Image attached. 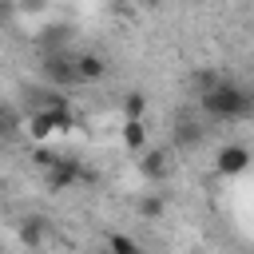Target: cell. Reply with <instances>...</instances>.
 Masks as SVG:
<instances>
[{
  "label": "cell",
  "mask_w": 254,
  "mask_h": 254,
  "mask_svg": "<svg viewBox=\"0 0 254 254\" xmlns=\"http://www.w3.org/2000/svg\"><path fill=\"white\" fill-rule=\"evenodd\" d=\"M246 167H250V147L246 143H226L218 151V159H214V171L218 175H242Z\"/></svg>",
  "instance_id": "4"
},
{
  "label": "cell",
  "mask_w": 254,
  "mask_h": 254,
  "mask_svg": "<svg viewBox=\"0 0 254 254\" xmlns=\"http://www.w3.org/2000/svg\"><path fill=\"white\" fill-rule=\"evenodd\" d=\"M44 179H48V190H71V187L79 183V159L56 155V159L44 167Z\"/></svg>",
  "instance_id": "3"
},
{
  "label": "cell",
  "mask_w": 254,
  "mask_h": 254,
  "mask_svg": "<svg viewBox=\"0 0 254 254\" xmlns=\"http://www.w3.org/2000/svg\"><path fill=\"white\" fill-rule=\"evenodd\" d=\"M48 0H16V12H44Z\"/></svg>",
  "instance_id": "14"
},
{
  "label": "cell",
  "mask_w": 254,
  "mask_h": 254,
  "mask_svg": "<svg viewBox=\"0 0 254 254\" xmlns=\"http://www.w3.org/2000/svg\"><path fill=\"white\" fill-rule=\"evenodd\" d=\"M139 214H143V218H163V214H167V202H163V194H159V190H147V194H139Z\"/></svg>",
  "instance_id": "10"
},
{
  "label": "cell",
  "mask_w": 254,
  "mask_h": 254,
  "mask_svg": "<svg viewBox=\"0 0 254 254\" xmlns=\"http://www.w3.org/2000/svg\"><path fill=\"white\" fill-rule=\"evenodd\" d=\"M40 71H44V79H48L52 87H60V91L79 83V75H75V56H71L67 48L44 52V64H40Z\"/></svg>",
  "instance_id": "2"
},
{
  "label": "cell",
  "mask_w": 254,
  "mask_h": 254,
  "mask_svg": "<svg viewBox=\"0 0 254 254\" xmlns=\"http://www.w3.org/2000/svg\"><path fill=\"white\" fill-rule=\"evenodd\" d=\"M123 143H127V151H143V143H147L143 119H123Z\"/></svg>",
  "instance_id": "9"
},
{
  "label": "cell",
  "mask_w": 254,
  "mask_h": 254,
  "mask_svg": "<svg viewBox=\"0 0 254 254\" xmlns=\"http://www.w3.org/2000/svg\"><path fill=\"white\" fill-rule=\"evenodd\" d=\"M67 40H71V28H67V24H52V28H44L40 48H44V52H56V48H67Z\"/></svg>",
  "instance_id": "7"
},
{
  "label": "cell",
  "mask_w": 254,
  "mask_h": 254,
  "mask_svg": "<svg viewBox=\"0 0 254 254\" xmlns=\"http://www.w3.org/2000/svg\"><path fill=\"white\" fill-rule=\"evenodd\" d=\"M8 16H16V0H0V20H8Z\"/></svg>",
  "instance_id": "17"
},
{
  "label": "cell",
  "mask_w": 254,
  "mask_h": 254,
  "mask_svg": "<svg viewBox=\"0 0 254 254\" xmlns=\"http://www.w3.org/2000/svg\"><path fill=\"white\" fill-rule=\"evenodd\" d=\"M139 171H143V179L159 183V179L167 175V155H163V151H147V155H143V163H139Z\"/></svg>",
  "instance_id": "8"
},
{
  "label": "cell",
  "mask_w": 254,
  "mask_h": 254,
  "mask_svg": "<svg viewBox=\"0 0 254 254\" xmlns=\"http://www.w3.org/2000/svg\"><path fill=\"white\" fill-rule=\"evenodd\" d=\"M32 159H36V167H48V163H52V159H56V155H52V151H44V147H40V151H36V155H32Z\"/></svg>",
  "instance_id": "16"
},
{
  "label": "cell",
  "mask_w": 254,
  "mask_h": 254,
  "mask_svg": "<svg viewBox=\"0 0 254 254\" xmlns=\"http://www.w3.org/2000/svg\"><path fill=\"white\" fill-rule=\"evenodd\" d=\"M198 103L210 119H222V123H238V119L250 115V91L234 79H222V75L206 91H198Z\"/></svg>",
  "instance_id": "1"
},
{
  "label": "cell",
  "mask_w": 254,
  "mask_h": 254,
  "mask_svg": "<svg viewBox=\"0 0 254 254\" xmlns=\"http://www.w3.org/2000/svg\"><path fill=\"white\" fill-rule=\"evenodd\" d=\"M107 246H111L115 254H135V250H139V242H135L131 234H111V238H107Z\"/></svg>",
  "instance_id": "13"
},
{
  "label": "cell",
  "mask_w": 254,
  "mask_h": 254,
  "mask_svg": "<svg viewBox=\"0 0 254 254\" xmlns=\"http://www.w3.org/2000/svg\"><path fill=\"white\" fill-rule=\"evenodd\" d=\"M214 79H218V71H198V75H194V87H198V91H206Z\"/></svg>",
  "instance_id": "15"
},
{
  "label": "cell",
  "mask_w": 254,
  "mask_h": 254,
  "mask_svg": "<svg viewBox=\"0 0 254 254\" xmlns=\"http://www.w3.org/2000/svg\"><path fill=\"white\" fill-rule=\"evenodd\" d=\"M147 4H151V0H147Z\"/></svg>",
  "instance_id": "18"
},
{
  "label": "cell",
  "mask_w": 254,
  "mask_h": 254,
  "mask_svg": "<svg viewBox=\"0 0 254 254\" xmlns=\"http://www.w3.org/2000/svg\"><path fill=\"white\" fill-rule=\"evenodd\" d=\"M20 242H24V246H40V242H44V218H24Z\"/></svg>",
  "instance_id": "11"
},
{
  "label": "cell",
  "mask_w": 254,
  "mask_h": 254,
  "mask_svg": "<svg viewBox=\"0 0 254 254\" xmlns=\"http://www.w3.org/2000/svg\"><path fill=\"white\" fill-rule=\"evenodd\" d=\"M75 75H79V83L103 79V75H107V60L95 56V52H83V56H75Z\"/></svg>",
  "instance_id": "5"
},
{
  "label": "cell",
  "mask_w": 254,
  "mask_h": 254,
  "mask_svg": "<svg viewBox=\"0 0 254 254\" xmlns=\"http://www.w3.org/2000/svg\"><path fill=\"white\" fill-rule=\"evenodd\" d=\"M28 135H32L36 143H44V139H52V135H56V127H52V115H48V107H36V111L28 115Z\"/></svg>",
  "instance_id": "6"
},
{
  "label": "cell",
  "mask_w": 254,
  "mask_h": 254,
  "mask_svg": "<svg viewBox=\"0 0 254 254\" xmlns=\"http://www.w3.org/2000/svg\"><path fill=\"white\" fill-rule=\"evenodd\" d=\"M143 107H147L143 91H131V95L123 99V115H127V119H143Z\"/></svg>",
  "instance_id": "12"
}]
</instances>
